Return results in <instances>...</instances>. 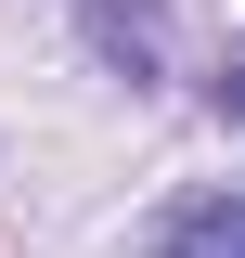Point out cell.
<instances>
[{
    "mask_svg": "<svg viewBox=\"0 0 245 258\" xmlns=\"http://www.w3.org/2000/svg\"><path fill=\"white\" fill-rule=\"evenodd\" d=\"M78 39L142 91V78H155V39H168V0H78Z\"/></svg>",
    "mask_w": 245,
    "mask_h": 258,
    "instance_id": "2",
    "label": "cell"
},
{
    "mask_svg": "<svg viewBox=\"0 0 245 258\" xmlns=\"http://www.w3.org/2000/svg\"><path fill=\"white\" fill-rule=\"evenodd\" d=\"M142 258H245V181L181 194V207L155 220V245H142Z\"/></svg>",
    "mask_w": 245,
    "mask_h": 258,
    "instance_id": "1",
    "label": "cell"
},
{
    "mask_svg": "<svg viewBox=\"0 0 245 258\" xmlns=\"http://www.w3.org/2000/svg\"><path fill=\"white\" fill-rule=\"evenodd\" d=\"M207 103H219V116H245V52H219V64H207Z\"/></svg>",
    "mask_w": 245,
    "mask_h": 258,
    "instance_id": "3",
    "label": "cell"
}]
</instances>
